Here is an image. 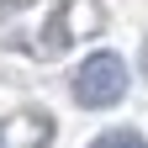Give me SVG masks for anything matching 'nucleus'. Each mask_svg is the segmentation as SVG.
<instances>
[{
  "label": "nucleus",
  "instance_id": "1",
  "mask_svg": "<svg viewBox=\"0 0 148 148\" xmlns=\"http://www.w3.org/2000/svg\"><path fill=\"white\" fill-rule=\"evenodd\" d=\"M74 95H79V106H116L127 95V64L116 58V53L85 58L79 74H74Z\"/></svg>",
  "mask_w": 148,
  "mask_h": 148
},
{
  "label": "nucleus",
  "instance_id": "2",
  "mask_svg": "<svg viewBox=\"0 0 148 148\" xmlns=\"http://www.w3.org/2000/svg\"><path fill=\"white\" fill-rule=\"evenodd\" d=\"M90 148H148V143H143L138 132H106V138H95Z\"/></svg>",
  "mask_w": 148,
  "mask_h": 148
}]
</instances>
